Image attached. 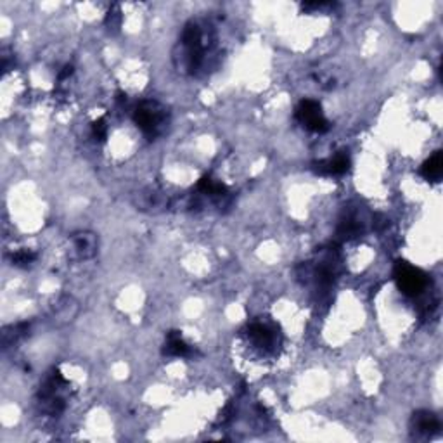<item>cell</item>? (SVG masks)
<instances>
[{
	"label": "cell",
	"mask_w": 443,
	"mask_h": 443,
	"mask_svg": "<svg viewBox=\"0 0 443 443\" xmlns=\"http://www.w3.org/2000/svg\"><path fill=\"white\" fill-rule=\"evenodd\" d=\"M215 44L212 29L206 31L198 21H189L182 29L179 44L173 49V64L183 75H194L203 66L206 51Z\"/></svg>",
	"instance_id": "6da1fadb"
},
{
	"label": "cell",
	"mask_w": 443,
	"mask_h": 443,
	"mask_svg": "<svg viewBox=\"0 0 443 443\" xmlns=\"http://www.w3.org/2000/svg\"><path fill=\"white\" fill-rule=\"evenodd\" d=\"M134 121L147 139L154 140L168 127V110L157 101H142L134 110Z\"/></svg>",
	"instance_id": "7a4b0ae2"
},
{
	"label": "cell",
	"mask_w": 443,
	"mask_h": 443,
	"mask_svg": "<svg viewBox=\"0 0 443 443\" xmlns=\"http://www.w3.org/2000/svg\"><path fill=\"white\" fill-rule=\"evenodd\" d=\"M395 281L398 290L405 296H419L428 286V275L421 268L400 260L395 265Z\"/></svg>",
	"instance_id": "3957f363"
},
{
	"label": "cell",
	"mask_w": 443,
	"mask_h": 443,
	"mask_svg": "<svg viewBox=\"0 0 443 443\" xmlns=\"http://www.w3.org/2000/svg\"><path fill=\"white\" fill-rule=\"evenodd\" d=\"M296 120L303 125L305 129L315 134H324L329 130V121L324 116L322 106L317 101L305 99L296 107Z\"/></svg>",
	"instance_id": "277c9868"
},
{
	"label": "cell",
	"mask_w": 443,
	"mask_h": 443,
	"mask_svg": "<svg viewBox=\"0 0 443 443\" xmlns=\"http://www.w3.org/2000/svg\"><path fill=\"white\" fill-rule=\"evenodd\" d=\"M99 251V238L90 231H80L70 238V257L75 262H87Z\"/></svg>",
	"instance_id": "5b68a950"
},
{
	"label": "cell",
	"mask_w": 443,
	"mask_h": 443,
	"mask_svg": "<svg viewBox=\"0 0 443 443\" xmlns=\"http://www.w3.org/2000/svg\"><path fill=\"white\" fill-rule=\"evenodd\" d=\"M132 203L137 210L144 213H162L168 208L170 199L157 187H144L134 194Z\"/></svg>",
	"instance_id": "8992f818"
},
{
	"label": "cell",
	"mask_w": 443,
	"mask_h": 443,
	"mask_svg": "<svg viewBox=\"0 0 443 443\" xmlns=\"http://www.w3.org/2000/svg\"><path fill=\"white\" fill-rule=\"evenodd\" d=\"M78 312H80V307H78V301L75 298L61 296L52 305L51 319L58 326H64V324H70L77 319Z\"/></svg>",
	"instance_id": "52a82bcc"
},
{
	"label": "cell",
	"mask_w": 443,
	"mask_h": 443,
	"mask_svg": "<svg viewBox=\"0 0 443 443\" xmlns=\"http://www.w3.org/2000/svg\"><path fill=\"white\" fill-rule=\"evenodd\" d=\"M440 426L442 425H440L438 416L429 410H418L410 419V429L418 436H425V438L436 435L440 431Z\"/></svg>",
	"instance_id": "ba28073f"
},
{
	"label": "cell",
	"mask_w": 443,
	"mask_h": 443,
	"mask_svg": "<svg viewBox=\"0 0 443 443\" xmlns=\"http://www.w3.org/2000/svg\"><path fill=\"white\" fill-rule=\"evenodd\" d=\"M315 173H320V175H343L350 170V157L344 151L334 154L329 160H324V162L314 163Z\"/></svg>",
	"instance_id": "9c48e42d"
},
{
	"label": "cell",
	"mask_w": 443,
	"mask_h": 443,
	"mask_svg": "<svg viewBox=\"0 0 443 443\" xmlns=\"http://www.w3.org/2000/svg\"><path fill=\"white\" fill-rule=\"evenodd\" d=\"M248 338L255 346L258 348H272L275 344V333L270 326L264 322H253L248 327Z\"/></svg>",
	"instance_id": "30bf717a"
},
{
	"label": "cell",
	"mask_w": 443,
	"mask_h": 443,
	"mask_svg": "<svg viewBox=\"0 0 443 443\" xmlns=\"http://www.w3.org/2000/svg\"><path fill=\"white\" fill-rule=\"evenodd\" d=\"M192 353V348L183 341L180 331H170L166 334L165 346H163V355L165 357H189Z\"/></svg>",
	"instance_id": "8fae6325"
},
{
	"label": "cell",
	"mask_w": 443,
	"mask_h": 443,
	"mask_svg": "<svg viewBox=\"0 0 443 443\" xmlns=\"http://www.w3.org/2000/svg\"><path fill=\"white\" fill-rule=\"evenodd\" d=\"M196 189H198L201 194L210 196L212 199H220V201L229 196L227 186L210 175L203 177V179L198 182V186H196Z\"/></svg>",
	"instance_id": "7c38bea8"
},
{
	"label": "cell",
	"mask_w": 443,
	"mask_h": 443,
	"mask_svg": "<svg viewBox=\"0 0 443 443\" xmlns=\"http://www.w3.org/2000/svg\"><path fill=\"white\" fill-rule=\"evenodd\" d=\"M421 175L428 182H440L443 175V153L442 151H435L431 156L422 163Z\"/></svg>",
	"instance_id": "4fadbf2b"
},
{
	"label": "cell",
	"mask_w": 443,
	"mask_h": 443,
	"mask_svg": "<svg viewBox=\"0 0 443 443\" xmlns=\"http://www.w3.org/2000/svg\"><path fill=\"white\" fill-rule=\"evenodd\" d=\"M364 231V225L362 222H360L359 218H357L353 213H350V215L343 216L340 222V225H338V236L343 239H350V238H357V236L362 234Z\"/></svg>",
	"instance_id": "5bb4252c"
},
{
	"label": "cell",
	"mask_w": 443,
	"mask_h": 443,
	"mask_svg": "<svg viewBox=\"0 0 443 443\" xmlns=\"http://www.w3.org/2000/svg\"><path fill=\"white\" fill-rule=\"evenodd\" d=\"M28 329H29V324H26V322L5 327L4 333H2V341H4V346L8 348V346H11V344H14L18 340H21L23 336H26Z\"/></svg>",
	"instance_id": "9a60e30c"
},
{
	"label": "cell",
	"mask_w": 443,
	"mask_h": 443,
	"mask_svg": "<svg viewBox=\"0 0 443 443\" xmlns=\"http://www.w3.org/2000/svg\"><path fill=\"white\" fill-rule=\"evenodd\" d=\"M121 21H123V18H121L120 5H111V9L107 11L106 18H104V26H106L107 31L113 35L118 34L121 28Z\"/></svg>",
	"instance_id": "2e32d148"
},
{
	"label": "cell",
	"mask_w": 443,
	"mask_h": 443,
	"mask_svg": "<svg viewBox=\"0 0 443 443\" xmlns=\"http://www.w3.org/2000/svg\"><path fill=\"white\" fill-rule=\"evenodd\" d=\"M37 260V253H34L31 249H19L12 255V265L16 267H28Z\"/></svg>",
	"instance_id": "e0dca14e"
},
{
	"label": "cell",
	"mask_w": 443,
	"mask_h": 443,
	"mask_svg": "<svg viewBox=\"0 0 443 443\" xmlns=\"http://www.w3.org/2000/svg\"><path fill=\"white\" fill-rule=\"evenodd\" d=\"M92 136H94L96 140H99V142H104L107 139V125L104 118L92 121Z\"/></svg>",
	"instance_id": "ac0fdd59"
},
{
	"label": "cell",
	"mask_w": 443,
	"mask_h": 443,
	"mask_svg": "<svg viewBox=\"0 0 443 443\" xmlns=\"http://www.w3.org/2000/svg\"><path fill=\"white\" fill-rule=\"evenodd\" d=\"M73 71H75V68L71 66V64H66V66L62 68L61 71H59V75H58V81H64V80H68V78L71 77V75H73Z\"/></svg>",
	"instance_id": "d6986e66"
}]
</instances>
